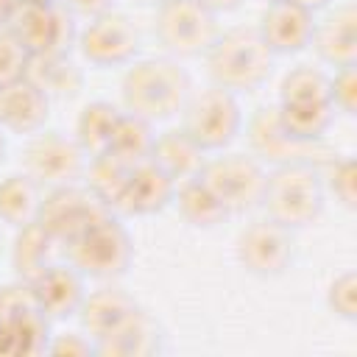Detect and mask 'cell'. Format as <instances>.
Segmentation results:
<instances>
[{"instance_id":"6da1fadb","label":"cell","mask_w":357,"mask_h":357,"mask_svg":"<svg viewBox=\"0 0 357 357\" xmlns=\"http://www.w3.org/2000/svg\"><path fill=\"white\" fill-rule=\"evenodd\" d=\"M192 92L190 73L173 56H151L131 61L120 81L123 112L148 123H165L181 114Z\"/></svg>"},{"instance_id":"7a4b0ae2","label":"cell","mask_w":357,"mask_h":357,"mask_svg":"<svg viewBox=\"0 0 357 357\" xmlns=\"http://www.w3.org/2000/svg\"><path fill=\"white\" fill-rule=\"evenodd\" d=\"M204 59L209 81L234 95H248L265 86L276 64V53L265 45L257 25H234L220 31Z\"/></svg>"},{"instance_id":"3957f363","label":"cell","mask_w":357,"mask_h":357,"mask_svg":"<svg viewBox=\"0 0 357 357\" xmlns=\"http://www.w3.org/2000/svg\"><path fill=\"white\" fill-rule=\"evenodd\" d=\"M326 206V190L321 181V165L296 162L268 170L259 209L265 218L287 226L290 231L312 226Z\"/></svg>"},{"instance_id":"277c9868","label":"cell","mask_w":357,"mask_h":357,"mask_svg":"<svg viewBox=\"0 0 357 357\" xmlns=\"http://www.w3.org/2000/svg\"><path fill=\"white\" fill-rule=\"evenodd\" d=\"M64 259L84 273V279L114 282L126 276L134 262V240L120 223V215L109 212L64 245Z\"/></svg>"},{"instance_id":"5b68a950","label":"cell","mask_w":357,"mask_h":357,"mask_svg":"<svg viewBox=\"0 0 357 357\" xmlns=\"http://www.w3.org/2000/svg\"><path fill=\"white\" fill-rule=\"evenodd\" d=\"M243 123L245 117H243L237 95L215 84L204 89H192L181 109V128L206 153L226 151L240 137Z\"/></svg>"},{"instance_id":"8992f818","label":"cell","mask_w":357,"mask_h":357,"mask_svg":"<svg viewBox=\"0 0 357 357\" xmlns=\"http://www.w3.org/2000/svg\"><path fill=\"white\" fill-rule=\"evenodd\" d=\"M220 33L218 14L198 0H165L153 14V36L173 59H195Z\"/></svg>"},{"instance_id":"52a82bcc","label":"cell","mask_w":357,"mask_h":357,"mask_svg":"<svg viewBox=\"0 0 357 357\" xmlns=\"http://www.w3.org/2000/svg\"><path fill=\"white\" fill-rule=\"evenodd\" d=\"M198 176L220 198L229 215H245L259 206L268 170L251 153L218 151V156H206Z\"/></svg>"},{"instance_id":"ba28073f","label":"cell","mask_w":357,"mask_h":357,"mask_svg":"<svg viewBox=\"0 0 357 357\" xmlns=\"http://www.w3.org/2000/svg\"><path fill=\"white\" fill-rule=\"evenodd\" d=\"M245 126V139H248V153L257 156L262 165L279 167V165H296V162H310V165H324L335 151L318 139V142H304L296 139L279 120L276 103L273 106H259L254 114L243 123Z\"/></svg>"},{"instance_id":"9c48e42d","label":"cell","mask_w":357,"mask_h":357,"mask_svg":"<svg viewBox=\"0 0 357 357\" xmlns=\"http://www.w3.org/2000/svg\"><path fill=\"white\" fill-rule=\"evenodd\" d=\"M237 265L257 279L284 276L296 262V237L287 226L271 218L248 220L234 240Z\"/></svg>"},{"instance_id":"30bf717a","label":"cell","mask_w":357,"mask_h":357,"mask_svg":"<svg viewBox=\"0 0 357 357\" xmlns=\"http://www.w3.org/2000/svg\"><path fill=\"white\" fill-rule=\"evenodd\" d=\"M8 31L22 42L28 56H61L70 53L73 42L78 39L73 11L59 0L17 3Z\"/></svg>"},{"instance_id":"8fae6325","label":"cell","mask_w":357,"mask_h":357,"mask_svg":"<svg viewBox=\"0 0 357 357\" xmlns=\"http://www.w3.org/2000/svg\"><path fill=\"white\" fill-rule=\"evenodd\" d=\"M86 153L75 142V137H67L64 131H36L25 151H22V167L25 173L42 184V187H61L75 184L86 170Z\"/></svg>"},{"instance_id":"7c38bea8","label":"cell","mask_w":357,"mask_h":357,"mask_svg":"<svg viewBox=\"0 0 357 357\" xmlns=\"http://www.w3.org/2000/svg\"><path fill=\"white\" fill-rule=\"evenodd\" d=\"M112 209L84 184H61V187H50L42 195V206H39V218L36 223L61 245H64L81 234L89 223H95L98 218L109 215Z\"/></svg>"},{"instance_id":"4fadbf2b","label":"cell","mask_w":357,"mask_h":357,"mask_svg":"<svg viewBox=\"0 0 357 357\" xmlns=\"http://www.w3.org/2000/svg\"><path fill=\"white\" fill-rule=\"evenodd\" d=\"M78 47L95 67H126L139 53V31L126 14L109 8L89 17V22L78 31Z\"/></svg>"},{"instance_id":"5bb4252c","label":"cell","mask_w":357,"mask_h":357,"mask_svg":"<svg viewBox=\"0 0 357 357\" xmlns=\"http://www.w3.org/2000/svg\"><path fill=\"white\" fill-rule=\"evenodd\" d=\"M173 192H176V181L159 170L151 159H142L131 167L112 212L114 215H126V218H148L156 215L162 209H167L173 204Z\"/></svg>"},{"instance_id":"9a60e30c","label":"cell","mask_w":357,"mask_h":357,"mask_svg":"<svg viewBox=\"0 0 357 357\" xmlns=\"http://www.w3.org/2000/svg\"><path fill=\"white\" fill-rule=\"evenodd\" d=\"M257 31L276 56L301 53L312 42L315 14L296 0H273L259 14Z\"/></svg>"},{"instance_id":"2e32d148","label":"cell","mask_w":357,"mask_h":357,"mask_svg":"<svg viewBox=\"0 0 357 357\" xmlns=\"http://www.w3.org/2000/svg\"><path fill=\"white\" fill-rule=\"evenodd\" d=\"M100 357H153L165 349L162 324L139 304L103 337L95 340Z\"/></svg>"},{"instance_id":"e0dca14e","label":"cell","mask_w":357,"mask_h":357,"mask_svg":"<svg viewBox=\"0 0 357 357\" xmlns=\"http://www.w3.org/2000/svg\"><path fill=\"white\" fill-rule=\"evenodd\" d=\"M318 59L329 67L357 64V6L340 3L315 20L312 42Z\"/></svg>"},{"instance_id":"ac0fdd59","label":"cell","mask_w":357,"mask_h":357,"mask_svg":"<svg viewBox=\"0 0 357 357\" xmlns=\"http://www.w3.org/2000/svg\"><path fill=\"white\" fill-rule=\"evenodd\" d=\"M33 298L39 304V310L50 318V321H64L73 318L84 301V273H78L67 259L53 262L47 271H42L33 282H31Z\"/></svg>"},{"instance_id":"d6986e66","label":"cell","mask_w":357,"mask_h":357,"mask_svg":"<svg viewBox=\"0 0 357 357\" xmlns=\"http://www.w3.org/2000/svg\"><path fill=\"white\" fill-rule=\"evenodd\" d=\"M50 117V98L28 75L0 86V128L14 134H36Z\"/></svg>"},{"instance_id":"ffe728a7","label":"cell","mask_w":357,"mask_h":357,"mask_svg":"<svg viewBox=\"0 0 357 357\" xmlns=\"http://www.w3.org/2000/svg\"><path fill=\"white\" fill-rule=\"evenodd\" d=\"M148 159L178 184V181L195 178L201 173V167L206 162V151L184 128H167L153 137Z\"/></svg>"},{"instance_id":"44dd1931","label":"cell","mask_w":357,"mask_h":357,"mask_svg":"<svg viewBox=\"0 0 357 357\" xmlns=\"http://www.w3.org/2000/svg\"><path fill=\"white\" fill-rule=\"evenodd\" d=\"M134 307H137V298L128 290H123L117 284H100V287L84 293V301L75 315L81 321V329L92 340H98L109 329H114Z\"/></svg>"},{"instance_id":"7402d4cb","label":"cell","mask_w":357,"mask_h":357,"mask_svg":"<svg viewBox=\"0 0 357 357\" xmlns=\"http://www.w3.org/2000/svg\"><path fill=\"white\" fill-rule=\"evenodd\" d=\"M61 245L33 220L22 229H17L14 245H11V268L20 282L31 284L42 271H47L53 262H59Z\"/></svg>"},{"instance_id":"603a6c76","label":"cell","mask_w":357,"mask_h":357,"mask_svg":"<svg viewBox=\"0 0 357 357\" xmlns=\"http://www.w3.org/2000/svg\"><path fill=\"white\" fill-rule=\"evenodd\" d=\"M42 184H36L25 170L8 173L0 178V223L22 229L39 218L42 206Z\"/></svg>"},{"instance_id":"cb8c5ba5","label":"cell","mask_w":357,"mask_h":357,"mask_svg":"<svg viewBox=\"0 0 357 357\" xmlns=\"http://www.w3.org/2000/svg\"><path fill=\"white\" fill-rule=\"evenodd\" d=\"M173 204L178 215L184 218V223H190L192 229H215L226 218H231L226 206L220 204V198L201 181V176L178 181L173 192Z\"/></svg>"},{"instance_id":"d4e9b609","label":"cell","mask_w":357,"mask_h":357,"mask_svg":"<svg viewBox=\"0 0 357 357\" xmlns=\"http://www.w3.org/2000/svg\"><path fill=\"white\" fill-rule=\"evenodd\" d=\"M120 112L123 109H117L109 100H92V103H86L81 109V114L75 120V134L73 137L84 148L86 156H98V153L109 151V142H112V134H114Z\"/></svg>"},{"instance_id":"484cf974","label":"cell","mask_w":357,"mask_h":357,"mask_svg":"<svg viewBox=\"0 0 357 357\" xmlns=\"http://www.w3.org/2000/svg\"><path fill=\"white\" fill-rule=\"evenodd\" d=\"M25 75L39 89H45L47 98H73L81 89V73L67 59V53H61V56H31Z\"/></svg>"},{"instance_id":"4316f807","label":"cell","mask_w":357,"mask_h":357,"mask_svg":"<svg viewBox=\"0 0 357 357\" xmlns=\"http://www.w3.org/2000/svg\"><path fill=\"white\" fill-rule=\"evenodd\" d=\"M282 126L304 142H318L326 137L329 126L335 123L332 103H276Z\"/></svg>"},{"instance_id":"83f0119b","label":"cell","mask_w":357,"mask_h":357,"mask_svg":"<svg viewBox=\"0 0 357 357\" xmlns=\"http://www.w3.org/2000/svg\"><path fill=\"white\" fill-rule=\"evenodd\" d=\"M134 165L137 162H128V159H123V156H117L112 151L98 153V156H89L86 159V170H84L86 187L112 209Z\"/></svg>"},{"instance_id":"f1b7e54d","label":"cell","mask_w":357,"mask_h":357,"mask_svg":"<svg viewBox=\"0 0 357 357\" xmlns=\"http://www.w3.org/2000/svg\"><path fill=\"white\" fill-rule=\"evenodd\" d=\"M279 103H329V75L312 64H296L279 84Z\"/></svg>"},{"instance_id":"f546056e","label":"cell","mask_w":357,"mask_h":357,"mask_svg":"<svg viewBox=\"0 0 357 357\" xmlns=\"http://www.w3.org/2000/svg\"><path fill=\"white\" fill-rule=\"evenodd\" d=\"M153 137H156L153 134V123H148V120H142L137 114L120 112L114 134H112V142H109V151L123 156V159H128V162H142L151 153Z\"/></svg>"},{"instance_id":"4dcf8cb0","label":"cell","mask_w":357,"mask_h":357,"mask_svg":"<svg viewBox=\"0 0 357 357\" xmlns=\"http://www.w3.org/2000/svg\"><path fill=\"white\" fill-rule=\"evenodd\" d=\"M321 181H324L326 195H332L343 209L357 206V165L351 156L332 153L321 165Z\"/></svg>"},{"instance_id":"1f68e13d","label":"cell","mask_w":357,"mask_h":357,"mask_svg":"<svg viewBox=\"0 0 357 357\" xmlns=\"http://www.w3.org/2000/svg\"><path fill=\"white\" fill-rule=\"evenodd\" d=\"M326 307L332 315L343 321H357V273L343 271L337 273L326 287Z\"/></svg>"},{"instance_id":"d6a6232c","label":"cell","mask_w":357,"mask_h":357,"mask_svg":"<svg viewBox=\"0 0 357 357\" xmlns=\"http://www.w3.org/2000/svg\"><path fill=\"white\" fill-rule=\"evenodd\" d=\"M329 103L346 117L357 114V64L335 67L329 75Z\"/></svg>"},{"instance_id":"836d02e7","label":"cell","mask_w":357,"mask_h":357,"mask_svg":"<svg viewBox=\"0 0 357 357\" xmlns=\"http://www.w3.org/2000/svg\"><path fill=\"white\" fill-rule=\"evenodd\" d=\"M28 61H31V56L22 47V42L8 28H3L0 31V86L22 78L28 73Z\"/></svg>"},{"instance_id":"e575fe53","label":"cell","mask_w":357,"mask_h":357,"mask_svg":"<svg viewBox=\"0 0 357 357\" xmlns=\"http://www.w3.org/2000/svg\"><path fill=\"white\" fill-rule=\"evenodd\" d=\"M47 354H67V357H86V354H98L95 340L81 329V332H61L53 335L47 343Z\"/></svg>"},{"instance_id":"d590c367","label":"cell","mask_w":357,"mask_h":357,"mask_svg":"<svg viewBox=\"0 0 357 357\" xmlns=\"http://www.w3.org/2000/svg\"><path fill=\"white\" fill-rule=\"evenodd\" d=\"M64 6L70 11H78V14H86V17H95V14H103L114 6V0H64Z\"/></svg>"},{"instance_id":"8d00e7d4","label":"cell","mask_w":357,"mask_h":357,"mask_svg":"<svg viewBox=\"0 0 357 357\" xmlns=\"http://www.w3.org/2000/svg\"><path fill=\"white\" fill-rule=\"evenodd\" d=\"M198 3H204L209 11H215V14H220V11H234V8H240L243 6V0H198Z\"/></svg>"},{"instance_id":"74e56055","label":"cell","mask_w":357,"mask_h":357,"mask_svg":"<svg viewBox=\"0 0 357 357\" xmlns=\"http://www.w3.org/2000/svg\"><path fill=\"white\" fill-rule=\"evenodd\" d=\"M14 8H17V0H0V31H3V28H8Z\"/></svg>"},{"instance_id":"f35d334b","label":"cell","mask_w":357,"mask_h":357,"mask_svg":"<svg viewBox=\"0 0 357 357\" xmlns=\"http://www.w3.org/2000/svg\"><path fill=\"white\" fill-rule=\"evenodd\" d=\"M296 3H301L304 8H310V11L315 14V11H324V8H329V3H332V0H296Z\"/></svg>"},{"instance_id":"ab89813d","label":"cell","mask_w":357,"mask_h":357,"mask_svg":"<svg viewBox=\"0 0 357 357\" xmlns=\"http://www.w3.org/2000/svg\"><path fill=\"white\" fill-rule=\"evenodd\" d=\"M6 159V137H3V131H0V162Z\"/></svg>"},{"instance_id":"60d3db41","label":"cell","mask_w":357,"mask_h":357,"mask_svg":"<svg viewBox=\"0 0 357 357\" xmlns=\"http://www.w3.org/2000/svg\"><path fill=\"white\" fill-rule=\"evenodd\" d=\"M17 3H53V0H17Z\"/></svg>"},{"instance_id":"b9f144b4","label":"cell","mask_w":357,"mask_h":357,"mask_svg":"<svg viewBox=\"0 0 357 357\" xmlns=\"http://www.w3.org/2000/svg\"><path fill=\"white\" fill-rule=\"evenodd\" d=\"M137 3H151V6H159V3H165V0H137Z\"/></svg>"},{"instance_id":"7bdbcfd3","label":"cell","mask_w":357,"mask_h":357,"mask_svg":"<svg viewBox=\"0 0 357 357\" xmlns=\"http://www.w3.org/2000/svg\"><path fill=\"white\" fill-rule=\"evenodd\" d=\"M0 251H3V240H0Z\"/></svg>"},{"instance_id":"ee69618b","label":"cell","mask_w":357,"mask_h":357,"mask_svg":"<svg viewBox=\"0 0 357 357\" xmlns=\"http://www.w3.org/2000/svg\"><path fill=\"white\" fill-rule=\"evenodd\" d=\"M268 3H273V0H268Z\"/></svg>"}]
</instances>
